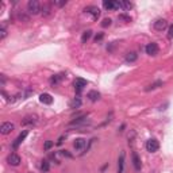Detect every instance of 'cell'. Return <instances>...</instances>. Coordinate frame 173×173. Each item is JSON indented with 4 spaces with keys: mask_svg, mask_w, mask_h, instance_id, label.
Instances as JSON below:
<instances>
[{
    "mask_svg": "<svg viewBox=\"0 0 173 173\" xmlns=\"http://www.w3.org/2000/svg\"><path fill=\"white\" fill-rule=\"evenodd\" d=\"M27 11H29V14H31V15L41 14L42 7H41V4H39L38 0H30L29 3H27Z\"/></svg>",
    "mask_w": 173,
    "mask_h": 173,
    "instance_id": "1",
    "label": "cell"
},
{
    "mask_svg": "<svg viewBox=\"0 0 173 173\" xmlns=\"http://www.w3.org/2000/svg\"><path fill=\"white\" fill-rule=\"evenodd\" d=\"M103 7H104L106 10H108V11H111V10L122 8L120 1H115V0H104V1H103Z\"/></svg>",
    "mask_w": 173,
    "mask_h": 173,
    "instance_id": "2",
    "label": "cell"
},
{
    "mask_svg": "<svg viewBox=\"0 0 173 173\" xmlns=\"http://www.w3.org/2000/svg\"><path fill=\"white\" fill-rule=\"evenodd\" d=\"M160 149V144L157 139H154V138H152V139H149V141H146V150L150 153H154L157 152V150Z\"/></svg>",
    "mask_w": 173,
    "mask_h": 173,
    "instance_id": "3",
    "label": "cell"
},
{
    "mask_svg": "<svg viewBox=\"0 0 173 173\" xmlns=\"http://www.w3.org/2000/svg\"><path fill=\"white\" fill-rule=\"evenodd\" d=\"M7 162H8L10 165H12V166H18V165L21 164V157H19L16 153H11V154L7 157Z\"/></svg>",
    "mask_w": 173,
    "mask_h": 173,
    "instance_id": "4",
    "label": "cell"
},
{
    "mask_svg": "<svg viewBox=\"0 0 173 173\" xmlns=\"http://www.w3.org/2000/svg\"><path fill=\"white\" fill-rule=\"evenodd\" d=\"M14 129H15V126L11 123V122H4V123H1V126H0V133H1L3 135H7V134H10Z\"/></svg>",
    "mask_w": 173,
    "mask_h": 173,
    "instance_id": "5",
    "label": "cell"
},
{
    "mask_svg": "<svg viewBox=\"0 0 173 173\" xmlns=\"http://www.w3.org/2000/svg\"><path fill=\"white\" fill-rule=\"evenodd\" d=\"M145 50H146V54H149V56H155V54L158 53V45L154 43V42L147 43L146 47H145Z\"/></svg>",
    "mask_w": 173,
    "mask_h": 173,
    "instance_id": "6",
    "label": "cell"
},
{
    "mask_svg": "<svg viewBox=\"0 0 173 173\" xmlns=\"http://www.w3.org/2000/svg\"><path fill=\"white\" fill-rule=\"evenodd\" d=\"M85 12H88V14L92 15V18L95 19V21H97V18L100 16V10L99 7H95V6H88L87 8L84 10Z\"/></svg>",
    "mask_w": 173,
    "mask_h": 173,
    "instance_id": "7",
    "label": "cell"
},
{
    "mask_svg": "<svg viewBox=\"0 0 173 173\" xmlns=\"http://www.w3.org/2000/svg\"><path fill=\"white\" fill-rule=\"evenodd\" d=\"M27 134H29V131H27V130L22 131L21 134L18 135V138H16V139H15V141H14V144H12V147H14V149H18V146L22 144V142L24 141V138L27 137Z\"/></svg>",
    "mask_w": 173,
    "mask_h": 173,
    "instance_id": "8",
    "label": "cell"
},
{
    "mask_svg": "<svg viewBox=\"0 0 173 173\" xmlns=\"http://www.w3.org/2000/svg\"><path fill=\"white\" fill-rule=\"evenodd\" d=\"M131 158H133V165H134L135 170H141L142 164H141V158H139V155H138L137 152H133Z\"/></svg>",
    "mask_w": 173,
    "mask_h": 173,
    "instance_id": "9",
    "label": "cell"
},
{
    "mask_svg": "<svg viewBox=\"0 0 173 173\" xmlns=\"http://www.w3.org/2000/svg\"><path fill=\"white\" fill-rule=\"evenodd\" d=\"M166 27H168V22L165 19H158V21L154 22V29L157 31H164Z\"/></svg>",
    "mask_w": 173,
    "mask_h": 173,
    "instance_id": "10",
    "label": "cell"
},
{
    "mask_svg": "<svg viewBox=\"0 0 173 173\" xmlns=\"http://www.w3.org/2000/svg\"><path fill=\"white\" fill-rule=\"evenodd\" d=\"M87 87V81L82 79H76V81H74V88H76L77 93H80V92L82 91V89Z\"/></svg>",
    "mask_w": 173,
    "mask_h": 173,
    "instance_id": "11",
    "label": "cell"
},
{
    "mask_svg": "<svg viewBox=\"0 0 173 173\" xmlns=\"http://www.w3.org/2000/svg\"><path fill=\"white\" fill-rule=\"evenodd\" d=\"M39 102L49 106V104L53 103V97H52V95H49V93H42L41 96H39Z\"/></svg>",
    "mask_w": 173,
    "mask_h": 173,
    "instance_id": "12",
    "label": "cell"
},
{
    "mask_svg": "<svg viewBox=\"0 0 173 173\" xmlns=\"http://www.w3.org/2000/svg\"><path fill=\"white\" fill-rule=\"evenodd\" d=\"M85 144H87V142H85L84 138H76L74 142H73V146H74L76 150H81V149H84Z\"/></svg>",
    "mask_w": 173,
    "mask_h": 173,
    "instance_id": "13",
    "label": "cell"
},
{
    "mask_svg": "<svg viewBox=\"0 0 173 173\" xmlns=\"http://www.w3.org/2000/svg\"><path fill=\"white\" fill-rule=\"evenodd\" d=\"M123 168H124V153L122 152L119 155V160H118V173H123Z\"/></svg>",
    "mask_w": 173,
    "mask_h": 173,
    "instance_id": "14",
    "label": "cell"
},
{
    "mask_svg": "<svg viewBox=\"0 0 173 173\" xmlns=\"http://www.w3.org/2000/svg\"><path fill=\"white\" fill-rule=\"evenodd\" d=\"M52 7L49 6V4H43V7H42V11H41V14H42V16H45V18H47V16H50L52 15Z\"/></svg>",
    "mask_w": 173,
    "mask_h": 173,
    "instance_id": "15",
    "label": "cell"
},
{
    "mask_svg": "<svg viewBox=\"0 0 173 173\" xmlns=\"http://www.w3.org/2000/svg\"><path fill=\"white\" fill-rule=\"evenodd\" d=\"M88 99L91 100V102H97V100L100 99V93L97 91H91L88 92Z\"/></svg>",
    "mask_w": 173,
    "mask_h": 173,
    "instance_id": "16",
    "label": "cell"
},
{
    "mask_svg": "<svg viewBox=\"0 0 173 173\" xmlns=\"http://www.w3.org/2000/svg\"><path fill=\"white\" fill-rule=\"evenodd\" d=\"M137 58H138V54L135 53V52H130V53L126 54V61L127 62H134V61H137Z\"/></svg>",
    "mask_w": 173,
    "mask_h": 173,
    "instance_id": "17",
    "label": "cell"
},
{
    "mask_svg": "<svg viewBox=\"0 0 173 173\" xmlns=\"http://www.w3.org/2000/svg\"><path fill=\"white\" fill-rule=\"evenodd\" d=\"M120 6H122L123 10H126V11H130L133 8V3H130L129 0H122L120 1Z\"/></svg>",
    "mask_w": 173,
    "mask_h": 173,
    "instance_id": "18",
    "label": "cell"
},
{
    "mask_svg": "<svg viewBox=\"0 0 173 173\" xmlns=\"http://www.w3.org/2000/svg\"><path fill=\"white\" fill-rule=\"evenodd\" d=\"M91 37H92V31H91V30H87V31H84V34H82V37H81L82 43H85V42L88 41Z\"/></svg>",
    "mask_w": 173,
    "mask_h": 173,
    "instance_id": "19",
    "label": "cell"
},
{
    "mask_svg": "<svg viewBox=\"0 0 173 173\" xmlns=\"http://www.w3.org/2000/svg\"><path fill=\"white\" fill-rule=\"evenodd\" d=\"M34 122H35V120H34V118L27 116V118H24V119L22 120V124H23V126H26V124H32Z\"/></svg>",
    "mask_w": 173,
    "mask_h": 173,
    "instance_id": "20",
    "label": "cell"
},
{
    "mask_svg": "<svg viewBox=\"0 0 173 173\" xmlns=\"http://www.w3.org/2000/svg\"><path fill=\"white\" fill-rule=\"evenodd\" d=\"M80 106H81V100H80L79 97H77V99H74L73 102L71 103V107H72V108H79Z\"/></svg>",
    "mask_w": 173,
    "mask_h": 173,
    "instance_id": "21",
    "label": "cell"
},
{
    "mask_svg": "<svg viewBox=\"0 0 173 173\" xmlns=\"http://www.w3.org/2000/svg\"><path fill=\"white\" fill-rule=\"evenodd\" d=\"M161 85H162V81H157V82H154V84L149 85L146 88V91H152V89H155V88H158V87H161Z\"/></svg>",
    "mask_w": 173,
    "mask_h": 173,
    "instance_id": "22",
    "label": "cell"
},
{
    "mask_svg": "<svg viewBox=\"0 0 173 173\" xmlns=\"http://www.w3.org/2000/svg\"><path fill=\"white\" fill-rule=\"evenodd\" d=\"M62 76H64V74H57V76L52 77V80H50V82H52V84H57V82H58V81H61Z\"/></svg>",
    "mask_w": 173,
    "mask_h": 173,
    "instance_id": "23",
    "label": "cell"
},
{
    "mask_svg": "<svg viewBox=\"0 0 173 173\" xmlns=\"http://www.w3.org/2000/svg\"><path fill=\"white\" fill-rule=\"evenodd\" d=\"M53 145H54L53 141H46V142H45V145H43V149L45 150H50L52 147H53Z\"/></svg>",
    "mask_w": 173,
    "mask_h": 173,
    "instance_id": "24",
    "label": "cell"
},
{
    "mask_svg": "<svg viewBox=\"0 0 173 173\" xmlns=\"http://www.w3.org/2000/svg\"><path fill=\"white\" fill-rule=\"evenodd\" d=\"M111 19L110 18H106V19H103V22H102V27H108V26H111Z\"/></svg>",
    "mask_w": 173,
    "mask_h": 173,
    "instance_id": "25",
    "label": "cell"
},
{
    "mask_svg": "<svg viewBox=\"0 0 173 173\" xmlns=\"http://www.w3.org/2000/svg\"><path fill=\"white\" fill-rule=\"evenodd\" d=\"M49 162L47 161H42V165H41V169L43 170V172H47V170H49Z\"/></svg>",
    "mask_w": 173,
    "mask_h": 173,
    "instance_id": "26",
    "label": "cell"
},
{
    "mask_svg": "<svg viewBox=\"0 0 173 173\" xmlns=\"http://www.w3.org/2000/svg\"><path fill=\"white\" fill-rule=\"evenodd\" d=\"M119 19H120V21H124V22H131V18H130V16H127V15H124V14H120L119 15Z\"/></svg>",
    "mask_w": 173,
    "mask_h": 173,
    "instance_id": "27",
    "label": "cell"
},
{
    "mask_svg": "<svg viewBox=\"0 0 173 173\" xmlns=\"http://www.w3.org/2000/svg\"><path fill=\"white\" fill-rule=\"evenodd\" d=\"M18 18L21 19V21H24V22H29V16H27V15H24L23 12H21V14L18 15Z\"/></svg>",
    "mask_w": 173,
    "mask_h": 173,
    "instance_id": "28",
    "label": "cell"
},
{
    "mask_svg": "<svg viewBox=\"0 0 173 173\" xmlns=\"http://www.w3.org/2000/svg\"><path fill=\"white\" fill-rule=\"evenodd\" d=\"M0 32H1V34H0V39H4L7 35V30L4 29V27H1V29H0Z\"/></svg>",
    "mask_w": 173,
    "mask_h": 173,
    "instance_id": "29",
    "label": "cell"
},
{
    "mask_svg": "<svg viewBox=\"0 0 173 173\" xmlns=\"http://www.w3.org/2000/svg\"><path fill=\"white\" fill-rule=\"evenodd\" d=\"M168 38H173V26L169 27V32H168Z\"/></svg>",
    "mask_w": 173,
    "mask_h": 173,
    "instance_id": "30",
    "label": "cell"
},
{
    "mask_svg": "<svg viewBox=\"0 0 173 173\" xmlns=\"http://www.w3.org/2000/svg\"><path fill=\"white\" fill-rule=\"evenodd\" d=\"M54 4H57L58 7H62V6L66 4V0H64V1H54Z\"/></svg>",
    "mask_w": 173,
    "mask_h": 173,
    "instance_id": "31",
    "label": "cell"
},
{
    "mask_svg": "<svg viewBox=\"0 0 173 173\" xmlns=\"http://www.w3.org/2000/svg\"><path fill=\"white\" fill-rule=\"evenodd\" d=\"M102 38H103V34H102V32H100V34H97V35L95 37V41L97 42V41H100V39H102Z\"/></svg>",
    "mask_w": 173,
    "mask_h": 173,
    "instance_id": "32",
    "label": "cell"
},
{
    "mask_svg": "<svg viewBox=\"0 0 173 173\" xmlns=\"http://www.w3.org/2000/svg\"><path fill=\"white\" fill-rule=\"evenodd\" d=\"M61 154H62V155H66V157H72V155L69 154V153H66V150H62Z\"/></svg>",
    "mask_w": 173,
    "mask_h": 173,
    "instance_id": "33",
    "label": "cell"
},
{
    "mask_svg": "<svg viewBox=\"0 0 173 173\" xmlns=\"http://www.w3.org/2000/svg\"><path fill=\"white\" fill-rule=\"evenodd\" d=\"M62 141H64V137H61V138L58 139V141H57V145H61V144H62Z\"/></svg>",
    "mask_w": 173,
    "mask_h": 173,
    "instance_id": "34",
    "label": "cell"
}]
</instances>
